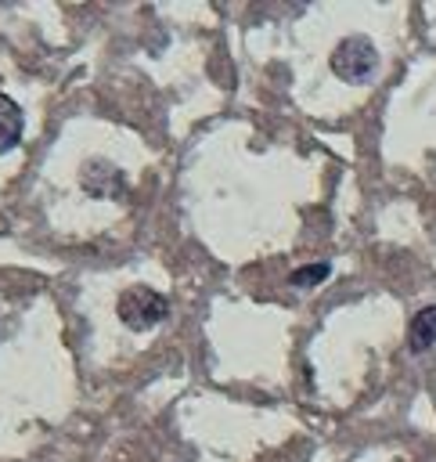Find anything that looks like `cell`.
Wrapping results in <instances>:
<instances>
[{
	"label": "cell",
	"mask_w": 436,
	"mask_h": 462,
	"mask_svg": "<svg viewBox=\"0 0 436 462\" xmlns=\"http://www.w3.org/2000/svg\"><path fill=\"white\" fill-rule=\"evenodd\" d=\"M332 72L346 83H368L378 72V51L368 36H346L332 51Z\"/></svg>",
	"instance_id": "1"
},
{
	"label": "cell",
	"mask_w": 436,
	"mask_h": 462,
	"mask_svg": "<svg viewBox=\"0 0 436 462\" xmlns=\"http://www.w3.org/2000/svg\"><path fill=\"white\" fill-rule=\"evenodd\" d=\"M321 278H328V263H313V267L295 271V274H292V285H313V282H321Z\"/></svg>",
	"instance_id": "5"
},
{
	"label": "cell",
	"mask_w": 436,
	"mask_h": 462,
	"mask_svg": "<svg viewBox=\"0 0 436 462\" xmlns=\"http://www.w3.org/2000/svg\"><path fill=\"white\" fill-rule=\"evenodd\" d=\"M169 314V303L162 292H155L151 285H130L123 296H119V321L133 332H144V328H155L162 318Z\"/></svg>",
	"instance_id": "2"
},
{
	"label": "cell",
	"mask_w": 436,
	"mask_h": 462,
	"mask_svg": "<svg viewBox=\"0 0 436 462\" xmlns=\"http://www.w3.org/2000/svg\"><path fill=\"white\" fill-rule=\"evenodd\" d=\"M22 126H25L22 108H18L7 94H0V155L11 152V148L22 141Z\"/></svg>",
	"instance_id": "3"
},
{
	"label": "cell",
	"mask_w": 436,
	"mask_h": 462,
	"mask_svg": "<svg viewBox=\"0 0 436 462\" xmlns=\"http://www.w3.org/2000/svg\"><path fill=\"white\" fill-rule=\"evenodd\" d=\"M407 343H411V350H429V346L436 343V303H432V307H422V310L411 318Z\"/></svg>",
	"instance_id": "4"
}]
</instances>
